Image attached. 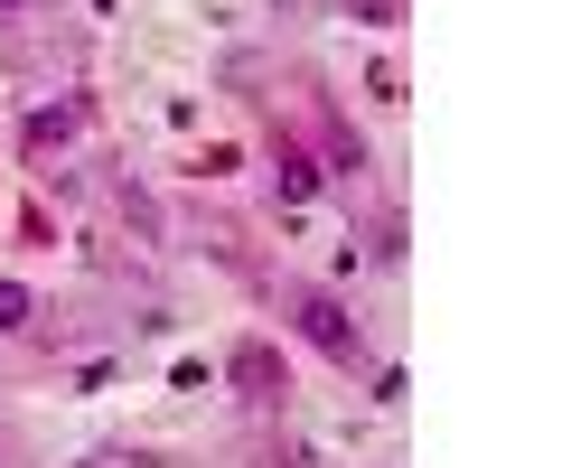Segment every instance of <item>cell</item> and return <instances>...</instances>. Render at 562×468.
<instances>
[{
  "instance_id": "2",
  "label": "cell",
  "mask_w": 562,
  "mask_h": 468,
  "mask_svg": "<svg viewBox=\"0 0 562 468\" xmlns=\"http://www.w3.org/2000/svg\"><path fill=\"white\" fill-rule=\"evenodd\" d=\"M272 197H281V216H301V206L328 197V179H319V160H310V141H291V132H272Z\"/></svg>"
},
{
  "instance_id": "9",
  "label": "cell",
  "mask_w": 562,
  "mask_h": 468,
  "mask_svg": "<svg viewBox=\"0 0 562 468\" xmlns=\"http://www.w3.org/2000/svg\"><path fill=\"white\" fill-rule=\"evenodd\" d=\"M0 468H10V449H0Z\"/></svg>"
},
{
  "instance_id": "5",
  "label": "cell",
  "mask_w": 562,
  "mask_h": 468,
  "mask_svg": "<svg viewBox=\"0 0 562 468\" xmlns=\"http://www.w3.org/2000/svg\"><path fill=\"white\" fill-rule=\"evenodd\" d=\"M47 319V300H38V282H20V272H0V338H29V328Z\"/></svg>"
},
{
  "instance_id": "8",
  "label": "cell",
  "mask_w": 562,
  "mask_h": 468,
  "mask_svg": "<svg viewBox=\"0 0 562 468\" xmlns=\"http://www.w3.org/2000/svg\"><path fill=\"white\" fill-rule=\"evenodd\" d=\"M29 20H38V0H0V28H10V38H20Z\"/></svg>"
},
{
  "instance_id": "6",
  "label": "cell",
  "mask_w": 562,
  "mask_h": 468,
  "mask_svg": "<svg viewBox=\"0 0 562 468\" xmlns=\"http://www.w3.org/2000/svg\"><path fill=\"white\" fill-rule=\"evenodd\" d=\"M357 28H403V0H338Z\"/></svg>"
},
{
  "instance_id": "3",
  "label": "cell",
  "mask_w": 562,
  "mask_h": 468,
  "mask_svg": "<svg viewBox=\"0 0 562 468\" xmlns=\"http://www.w3.org/2000/svg\"><path fill=\"white\" fill-rule=\"evenodd\" d=\"M225 375H235V393H244V403H272V393H291V375H281V356H272L262 338H244L235 356H225Z\"/></svg>"
},
{
  "instance_id": "1",
  "label": "cell",
  "mask_w": 562,
  "mask_h": 468,
  "mask_svg": "<svg viewBox=\"0 0 562 468\" xmlns=\"http://www.w3.org/2000/svg\"><path fill=\"white\" fill-rule=\"evenodd\" d=\"M272 309H281V328H291L310 356H328L338 375H375V338H366V319H357V300H347V290L281 272V282H272Z\"/></svg>"
},
{
  "instance_id": "4",
  "label": "cell",
  "mask_w": 562,
  "mask_h": 468,
  "mask_svg": "<svg viewBox=\"0 0 562 468\" xmlns=\"http://www.w3.org/2000/svg\"><path fill=\"white\" fill-rule=\"evenodd\" d=\"M76 123H85V94H66V103H38V113L20 123L29 160H47V150H66V141H76Z\"/></svg>"
},
{
  "instance_id": "7",
  "label": "cell",
  "mask_w": 562,
  "mask_h": 468,
  "mask_svg": "<svg viewBox=\"0 0 562 468\" xmlns=\"http://www.w3.org/2000/svg\"><path fill=\"white\" fill-rule=\"evenodd\" d=\"M403 253H413V244H403V216H384V225H375V263H384V272H394V263H403Z\"/></svg>"
}]
</instances>
